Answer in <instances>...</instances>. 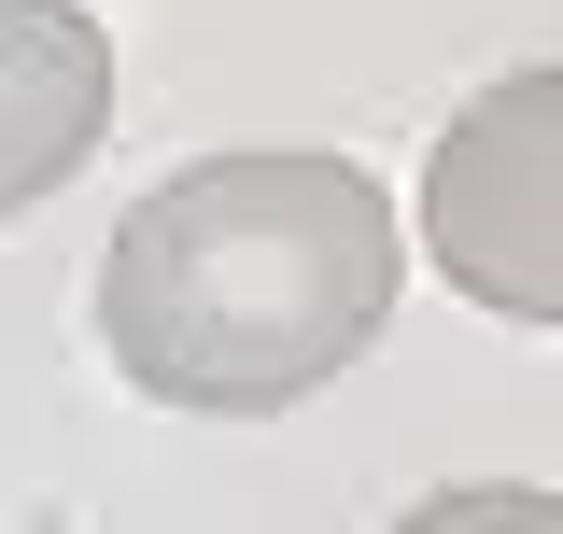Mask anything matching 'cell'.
Segmentation results:
<instances>
[{
	"instance_id": "7a4b0ae2",
	"label": "cell",
	"mask_w": 563,
	"mask_h": 534,
	"mask_svg": "<svg viewBox=\"0 0 563 534\" xmlns=\"http://www.w3.org/2000/svg\"><path fill=\"white\" fill-rule=\"evenodd\" d=\"M422 254L493 324H563V57L493 70L422 155Z\"/></svg>"
},
{
	"instance_id": "6da1fadb",
	"label": "cell",
	"mask_w": 563,
	"mask_h": 534,
	"mask_svg": "<svg viewBox=\"0 0 563 534\" xmlns=\"http://www.w3.org/2000/svg\"><path fill=\"white\" fill-rule=\"evenodd\" d=\"M395 211L352 155H198L113 225L99 352L155 408L268 422L395 324Z\"/></svg>"
},
{
	"instance_id": "3957f363",
	"label": "cell",
	"mask_w": 563,
	"mask_h": 534,
	"mask_svg": "<svg viewBox=\"0 0 563 534\" xmlns=\"http://www.w3.org/2000/svg\"><path fill=\"white\" fill-rule=\"evenodd\" d=\"M113 127V43L85 0H0V211H43Z\"/></svg>"
},
{
	"instance_id": "277c9868",
	"label": "cell",
	"mask_w": 563,
	"mask_h": 534,
	"mask_svg": "<svg viewBox=\"0 0 563 534\" xmlns=\"http://www.w3.org/2000/svg\"><path fill=\"white\" fill-rule=\"evenodd\" d=\"M395 534H563V492H536V478H451Z\"/></svg>"
}]
</instances>
